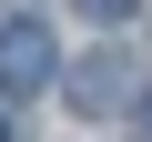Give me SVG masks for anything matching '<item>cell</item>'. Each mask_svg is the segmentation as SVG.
Returning a JSON list of instances; mask_svg holds the SVG:
<instances>
[{"label":"cell","instance_id":"obj_1","mask_svg":"<svg viewBox=\"0 0 152 142\" xmlns=\"http://www.w3.org/2000/svg\"><path fill=\"white\" fill-rule=\"evenodd\" d=\"M51 31L41 20H0V102H20V91H51Z\"/></svg>","mask_w":152,"mask_h":142},{"label":"cell","instance_id":"obj_2","mask_svg":"<svg viewBox=\"0 0 152 142\" xmlns=\"http://www.w3.org/2000/svg\"><path fill=\"white\" fill-rule=\"evenodd\" d=\"M122 91H132V71H122V51H91L81 71H71V102H81V112H112Z\"/></svg>","mask_w":152,"mask_h":142},{"label":"cell","instance_id":"obj_3","mask_svg":"<svg viewBox=\"0 0 152 142\" xmlns=\"http://www.w3.org/2000/svg\"><path fill=\"white\" fill-rule=\"evenodd\" d=\"M81 10H91V20H132L142 0H81Z\"/></svg>","mask_w":152,"mask_h":142},{"label":"cell","instance_id":"obj_4","mask_svg":"<svg viewBox=\"0 0 152 142\" xmlns=\"http://www.w3.org/2000/svg\"><path fill=\"white\" fill-rule=\"evenodd\" d=\"M142 142H152V91H142Z\"/></svg>","mask_w":152,"mask_h":142},{"label":"cell","instance_id":"obj_5","mask_svg":"<svg viewBox=\"0 0 152 142\" xmlns=\"http://www.w3.org/2000/svg\"><path fill=\"white\" fill-rule=\"evenodd\" d=\"M0 142H10V112H0Z\"/></svg>","mask_w":152,"mask_h":142}]
</instances>
